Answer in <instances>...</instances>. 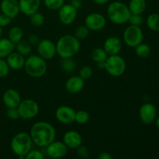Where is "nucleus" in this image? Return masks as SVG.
<instances>
[{"instance_id":"nucleus-1","label":"nucleus","mask_w":159,"mask_h":159,"mask_svg":"<svg viewBox=\"0 0 159 159\" xmlns=\"http://www.w3.org/2000/svg\"><path fill=\"white\" fill-rule=\"evenodd\" d=\"M30 135L34 144L45 148L55 140L56 130L48 122L38 121L31 127Z\"/></svg>"},{"instance_id":"nucleus-2","label":"nucleus","mask_w":159,"mask_h":159,"mask_svg":"<svg viewBox=\"0 0 159 159\" xmlns=\"http://www.w3.org/2000/svg\"><path fill=\"white\" fill-rule=\"evenodd\" d=\"M80 41L74 35L67 34L61 37L56 43V52L61 58L73 57L80 50Z\"/></svg>"},{"instance_id":"nucleus-3","label":"nucleus","mask_w":159,"mask_h":159,"mask_svg":"<svg viewBox=\"0 0 159 159\" xmlns=\"http://www.w3.org/2000/svg\"><path fill=\"white\" fill-rule=\"evenodd\" d=\"M107 14L112 23L116 25H122L128 22L131 12L128 6L122 2L115 1L108 6Z\"/></svg>"},{"instance_id":"nucleus-4","label":"nucleus","mask_w":159,"mask_h":159,"mask_svg":"<svg viewBox=\"0 0 159 159\" xmlns=\"http://www.w3.org/2000/svg\"><path fill=\"white\" fill-rule=\"evenodd\" d=\"M24 69L26 74L32 78H40L48 71L47 61L38 54H30L25 60Z\"/></svg>"},{"instance_id":"nucleus-5","label":"nucleus","mask_w":159,"mask_h":159,"mask_svg":"<svg viewBox=\"0 0 159 159\" xmlns=\"http://www.w3.org/2000/svg\"><path fill=\"white\" fill-rule=\"evenodd\" d=\"M33 141L30 134L20 132L14 135L11 141L10 147L12 152L20 158H25L26 154L31 150Z\"/></svg>"},{"instance_id":"nucleus-6","label":"nucleus","mask_w":159,"mask_h":159,"mask_svg":"<svg viewBox=\"0 0 159 159\" xmlns=\"http://www.w3.org/2000/svg\"><path fill=\"white\" fill-rule=\"evenodd\" d=\"M105 70L109 75L113 77H120L126 71V61L119 54L108 56L105 61Z\"/></svg>"},{"instance_id":"nucleus-7","label":"nucleus","mask_w":159,"mask_h":159,"mask_svg":"<svg viewBox=\"0 0 159 159\" xmlns=\"http://www.w3.org/2000/svg\"><path fill=\"white\" fill-rule=\"evenodd\" d=\"M17 109L20 118L23 120H30L34 118L38 114L40 107L34 99H26L24 100H21Z\"/></svg>"},{"instance_id":"nucleus-8","label":"nucleus","mask_w":159,"mask_h":159,"mask_svg":"<svg viewBox=\"0 0 159 159\" xmlns=\"http://www.w3.org/2000/svg\"><path fill=\"white\" fill-rule=\"evenodd\" d=\"M123 37L127 46L130 48H136L138 45L142 43L144 35L140 26L130 25L124 30Z\"/></svg>"},{"instance_id":"nucleus-9","label":"nucleus","mask_w":159,"mask_h":159,"mask_svg":"<svg viewBox=\"0 0 159 159\" xmlns=\"http://www.w3.org/2000/svg\"><path fill=\"white\" fill-rule=\"evenodd\" d=\"M37 54L44 60H51L57 54L56 44L49 39L40 40L37 44Z\"/></svg>"},{"instance_id":"nucleus-10","label":"nucleus","mask_w":159,"mask_h":159,"mask_svg":"<svg viewBox=\"0 0 159 159\" xmlns=\"http://www.w3.org/2000/svg\"><path fill=\"white\" fill-rule=\"evenodd\" d=\"M107 24L106 17L98 12L88 14L85 19V25L89 30L99 31L103 29Z\"/></svg>"},{"instance_id":"nucleus-11","label":"nucleus","mask_w":159,"mask_h":159,"mask_svg":"<svg viewBox=\"0 0 159 159\" xmlns=\"http://www.w3.org/2000/svg\"><path fill=\"white\" fill-rule=\"evenodd\" d=\"M78 15V9L71 4H64L58 9V18L64 25H71L75 20Z\"/></svg>"},{"instance_id":"nucleus-12","label":"nucleus","mask_w":159,"mask_h":159,"mask_svg":"<svg viewBox=\"0 0 159 159\" xmlns=\"http://www.w3.org/2000/svg\"><path fill=\"white\" fill-rule=\"evenodd\" d=\"M75 110L68 106H61L56 110L55 117L58 122L63 124H71L75 122Z\"/></svg>"},{"instance_id":"nucleus-13","label":"nucleus","mask_w":159,"mask_h":159,"mask_svg":"<svg viewBox=\"0 0 159 159\" xmlns=\"http://www.w3.org/2000/svg\"><path fill=\"white\" fill-rule=\"evenodd\" d=\"M46 148V152L48 157L51 158H64L68 153V147L64 142L56 141L54 140L50 143Z\"/></svg>"},{"instance_id":"nucleus-14","label":"nucleus","mask_w":159,"mask_h":159,"mask_svg":"<svg viewBox=\"0 0 159 159\" xmlns=\"http://www.w3.org/2000/svg\"><path fill=\"white\" fill-rule=\"evenodd\" d=\"M157 116L156 107L152 103H144L140 107L139 116L141 122L144 124H152L155 122Z\"/></svg>"},{"instance_id":"nucleus-15","label":"nucleus","mask_w":159,"mask_h":159,"mask_svg":"<svg viewBox=\"0 0 159 159\" xmlns=\"http://www.w3.org/2000/svg\"><path fill=\"white\" fill-rule=\"evenodd\" d=\"M0 9L5 15L11 19H14L20 12V5L18 0H2Z\"/></svg>"},{"instance_id":"nucleus-16","label":"nucleus","mask_w":159,"mask_h":159,"mask_svg":"<svg viewBox=\"0 0 159 159\" xmlns=\"http://www.w3.org/2000/svg\"><path fill=\"white\" fill-rule=\"evenodd\" d=\"M21 100V96L19 92L13 89H7L2 96V102L7 108L17 107Z\"/></svg>"},{"instance_id":"nucleus-17","label":"nucleus","mask_w":159,"mask_h":159,"mask_svg":"<svg viewBox=\"0 0 159 159\" xmlns=\"http://www.w3.org/2000/svg\"><path fill=\"white\" fill-rule=\"evenodd\" d=\"M103 49L109 56L118 54L122 49V41L119 37L112 36L105 40Z\"/></svg>"},{"instance_id":"nucleus-18","label":"nucleus","mask_w":159,"mask_h":159,"mask_svg":"<svg viewBox=\"0 0 159 159\" xmlns=\"http://www.w3.org/2000/svg\"><path fill=\"white\" fill-rule=\"evenodd\" d=\"M85 87V80L79 75L70 77L65 83V89L71 94H77L82 92Z\"/></svg>"},{"instance_id":"nucleus-19","label":"nucleus","mask_w":159,"mask_h":159,"mask_svg":"<svg viewBox=\"0 0 159 159\" xmlns=\"http://www.w3.org/2000/svg\"><path fill=\"white\" fill-rule=\"evenodd\" d=\"M63 142L68 148L76 149L82 144V138L79 132L69 130L64 134Z\"/></svg>"},{"instance_id":"nucleus-20","label":"nucleus","mask_w":159,"mask_h":159,"mask_svg":"<svg viewBox=\"0 0 159 159\" xmlns=\"http://www.w3.org/2000/svg\"><path fill=\"white\" fill-rule=\"evenodd\" d=\"M20 12L30 16L37 12L40 6V0H18Z\"/></svg>"},{"instance_id":"nucleus-21","label":"nucleus","mask_w":159,"mask_h":159,"mask_svg":"<svg viewBox=\"0 0 159 159\" xmlns=\"http://www.w3.org/2000/svg\"><path fill=\"white\" fill-rule=\"evenodd\" d=\"M6 62L9 68L12 70H20L24 67L25 57L20 54L19 52L12 51L10 54L6 57Z\"/></svg>"},{"instance_id":"nucleus-22","label":"nucleus","mask_w":159,"mask_h":159,"mask_svg":"<svg viewBox=\"0 0 159 159\" xmlns=\"http://www.w3.org/2000/svg\"><path fill=\"white\" fill-rule=\"evenodd\" d=\"M15 48V44L9 38H0V58H6Z\"/></svg>"},{"instance_id":"nucleus-23","label":"nucleus","mask_w":159,"mask_h":159,"mask_svg":"<svg viewBox=\"0 0 159 159\" xmlns=\"http://www.w3.org/2000/svg\"><path fill=\"white\" fill-rule=\"evenodd\" d=\"M128 8L133 14H142L146 9L145 0H130Z\"/></svg>"},{"instance_id":"nucleus-24","label":"nucleus","mask_w":159,"mask_h":159,"mask_svg":"<svg viewBox=\"0 0 159 159\" xmlns=\"http://www.w3.org/2000/svg\"><path fill=\"white\" fill-rule=\"evenodd\" d=\"M23 30L20 26H12L8 32V38L15 45L23 40Z\"/></svg>"},{"instance_id":"nucleus-25","label":"nucleus","mask_w":159,"mask_h":159,"mask_svg":"<svg viewBox=\"0 0 159 159\" xmlns=\"http://www.w3.org/2000/svg\"><path fill=\"white\" fill-rule=\"evenodd\" d=\"M108 56L109 55L103 49V48H95L91 52L92 59L96 63L106 61Z\"/></svg>"},{"instance_id":"nucleus-26","label":"nucleus","mask_w":159,"mask_h":159,"mask_svg":"<svg viewBox=\"0 0 159 159\" xmlns=\"http://www.w3.org/2000/svg\"><path fill=\"white\" fill-rule=\"evenodd\" d=\"M76 62L73 60L72 57H66V58H61V67L62 70L65 72L71 73L73 72L76 69Z\"/></svg>"},{"instance_id":"nucleus-27","label":"nucleus","mask_w":159,"mask_h":159,"mask_svg":"<svg viewBox=\"0 0 159 159\" xmlns=\"http://www.w3.org/2000/svg\"><path fill=\"white\" fill-rule=\"evenodd\" d=\"M16 45L17 52H19L24 57H26V56L28 57L32 51V46L30 44L27 40H22Z\"/></svg>"},{"instance_id":"nucleus-28","label":"nucleus","mask_w":159,"mask_h":159,"mask_svg":"<svg viewBox=\"0 0 159 159\" xmlns=\"http://www.w3.org/2000/svg\"><path fill=\"white\" fill-rule=\"evenodd\" d=\"M135 52L137 55L141 58H147L150 56L152 49L148 44L141 43L135 48Z\"/></svg>"},{"instance_id":"nucleus-29","label":"nucleus","mask_w":159,"mask_h":159,"mask_svg":"<svg viewBox=\"0 0 159 159\" xmlns=\"http://www.w3.org/2000/svg\"><path fill=\"white\" fill-rule=\"evenodd\" d=\"M147 26L151 30L158 32L159 31V14L152 13L148 16Z\"/></svg>"},{"instance_id":"nucleus-30","label":"nucleus","mask_w":159,"mask_h":159,"mask_svg":"<svg viewBox=\"0 0 159 159\" xmlns=\"http://www.w3.org/2000/svg\"><path fill=\"white\" fill-rule=\"evenodd\" d=\"M44 16L43 14L39 12H36L30 16V22L33 26H36V27L41 26L44 23Z\"/></svg>"},{"instance_id":"nucleus-31","label":"nucleus","mask_w":159,"mask_h":159,"mask_svg":"<svg viewBox=\"0 0 159 159\" xmlns=\"http://www.w3.org/2000/svg\"><path fill=\"white\" fill-rule=\"evenodd\" d=\"M90 119L89 113L85 110H79L75 112V122L79 124H85Z\"/></svg>"},{"instance_id":"nucleus-32","label":"nucleus","mask_w":159,"mask_h":159,"mask_svg":"<svg viewBox=\"0 0 159 159\" xmlns=\"http://www.w3.org/2000/svg\"><path fill=\"white\" fill-rule=\"evenodd\" d=\"M43 4L50 10H58L65 4V0H43Z\"/></svg>"},{"instance_id":"nucleus-33","label":"nucleus","mask_w":159,"mask_h":159,"mask_svg":"<svg viewBox=\"0 0 159 159\" xmlns=\"http://www.w3.org/2000/svg\"><path fill=\"white\" fill-rule=\"evenodd\" d=\"M89 30L88 29L85 25H82V26H79L76 27L75 30L74 36L77 39L80 40H84L88 37L89 34Z\"/></svg>"},{"instance_id":"nucleus-34","label":"nucleus","mask_w":159,"mask_h":159,"mask_svg":"<svg viewBox=\"0 0 159 159\" xmlns=\"http://www.w3.org/2000/svg\"><path fill=\"white\" fill-rule=\"evenodd\" d=\"M79 75L84 80H88L93 75V69L91 67L87 66V65L82 67L79 70Z\"/></svg>"},{"instance_id":"nucleus-35","label":"nucleus","mask_w":159,"mask_h":159,"mask_svg":"<svg viewBox=\"0 0 159 159\" xmlns=\"http://www.w3.org/2000/svg\"><path fill=\"white\" fill-rule=\"evenodd\" d=\"M128 22L132 26H140L143 23V17L141 16V14L131 13L128 20Z\"/></svg>"},{"instance_id":"nucleus-36","label":"nucleus","mask_w":159,"mask_h":159,"mask_svg":"<svg viewBox=\"0 0 159 159\" xmlns=\"http://www.w3.org/2000/svg\"><path fill=\"white\" fill-rule=\"evenodd\" d=\"M9 65L4 58H0V78H4L8 75L9 72Z\"/></svg>"},{"instance_id":"nucleus-37","label":"nucleus","mask_w":159,"mask_h":159,"mask_svg":"<svg viewBox=\"0 0 159 159\" xmlns=\"http://www.w3.org/2000/svg\"><path fill=\"white\" fill-rule=\"evenodd\" d=\"M43 153L39 150H30L25 157L26 159H43Z\"/></svg>"},{"instance_id":"nucleus-38","label":"nucleus","mask_w":159,"mask_h":159,"mask_svg":"<svg viewBox=\"0 0 159 159\" xmlns=\"http://www.w3.org/2000/svg\"><path fill=\"white\" fill-rule=\"evenodd\" d=\"M76 151H77V155L80 157V158H87L89 156V149L85 146L81 144L79 147L76 148Z\"/></svg>"},{"instance_id":"nucleus-39","label":"nucleus","mask_w":159,"mask_h":159,"mask_svg":"<svg viewBox=\"0 0 159 159\" xmlns=\"http://www.w3.org/2000/svg\"><path fill=\"white\" fill-rule=\"evenodd\" d=\"M7 116L11 120H17L20 117V114H19V111L17 107H14V108H8L7 112H6Z\"/></svg>"},{"instance_id":"nucleus-40","label":"nucleus","mask_w":159,"mask_h":159,"mask_svg":"<svg viewBox=\"0 0 159 159\" xmlns=\"http://www.w3.org/2000/svg\"><path fill=\"white\" fill-rule=\"evenodd\" d=\"M11 21H12V19L10 17L5 15L2 12L0 14V26L4 27V26H9L11 23Z\"/></svg>"},{"instance_id":"nucleus-41","label":"nucleus","mask_w":159,"mask_h":159,"mask_svg":"<svg viewBox=\"0 0 159 159\" xmlns=\"http://www.w3.org/2000/svg\"><path fill=\"white\" fill-rule=\"evenodd\" d=\"M40 40V37H39L37 34H34L29 36L27 41L29 42L31 46H37V44L39 43Z\"/></svg>"},{"instance_id":"nucleus-42","label":"nucleus","mask_w":159,"mask_h":159,"mask_svg":"<svg viewBox=\"0 0 159 159\" xmlns=\"http://www.w3.org/2000/svg\"><path fill=\"white\" fill-rule=\"evenodd\" d=\"M70 4L71 6H74L76 9L79 10V9H80L82 6V0H71V2Z\"/></svg>"},{"instance_id":"nucleus-43","label":"nucleus","mask_w":159,"mask_h":159,"mask_svg":"<svg viewBox=\"0 0 159 159\" xmlns=\"http://www.w3.org/2000/svg\"><path fill=\"white\" fill-rule=\"evenodd\" d=\"M98 158L99 159H112L113 158V156H112L110 153H108V152H101V153L99 154Z\"/></svg>"},{"instance_id":"nucleus-44","label":"nucleus","mask_w":159,"mask_h":159,"mask_svg":"<svg viewBox=\"0 0 159 159\" xmlns=\"http://www.w3.org/2000/svg\"><path fill=\"white\" fill-rule=\"evenodd\" d=\"M93 1L96 4L99 5V6H102V5H105L107 3H108L110 0H93Z\"/></svg>"},{"instance_id":"nucleus-45","label":"nucleus","mask_w":159,"mask_h":159,"mask_svg":"<svg viewBox=\"0 0 159 159\" xmlns=\"http://www.w3.org/2000/svg\"><path fill=\"white\" fill-rule=\"evenodd\" d=\"M96 64H97V67L99 68V69H105V66H106L105 61L99 62V63H96Z\"/></svg>"},{"instance_id":"nucleus-46","label":"nucleus","mask_w":159,"mask_h":159,"mask_svg":"<svg viewBox=\"0 0 159 159\" xmlns=\"http://www.w3.org/2000/svg\"><path fill=\"white\" fill-rule=\"evenodd\" d=\"M155 124H156V126H157V127H158V128L159 129V116L158 118H157V119H155Z\"/></svg>"},{"instance_id":"nucleus-47","label":"nucleus","mask_w":159,"mask_h":159,"mask_svg":"<svg viewBox=\"0 0 159 159\" xmlns=\"http://www.w3.org/2000/svg\"><path fill=\"white\" fill-rule=\"evenodd\" d=\"M3 34V30L2 26H0V38H2V36Z\"/></svg>"},{"instance_id":"nucleus-48","label":"nucleus","mask_w":159,"mask_h":159,"mask_svg":"<svg viewBox=\"0 0 159 159\" xmlns=\"http://www.w3.org/2000/svg\"><path fill=\"white\" fill-rule=\"evenodd\" d=\"M1 1H2V0H1Z\"/></svg>"}]
</instances>
